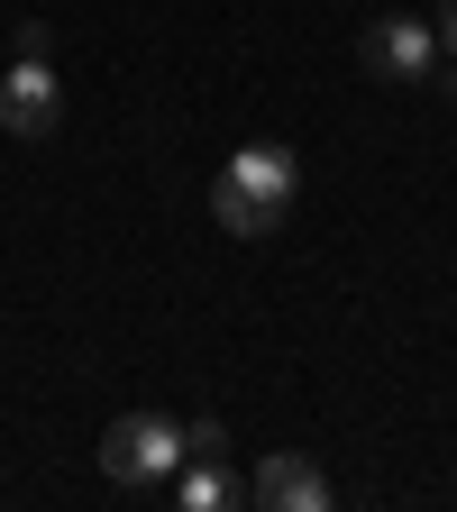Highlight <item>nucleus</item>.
<instances>
[{
	"instance_id": "nucleus-1",
	"label": "nucleus",
	"mask_w": 457,
	"mask_h": 512,
	"mask_svg": "<svg viewBox=\"0 0 457 512\" xmlns=\"http://www.w3.org/2000/svg\"><path fill=\"white\" fill-rule=\"evenodd\" d=\"M293 183H302L293 147L256 138V147H238V156L220 165L211 211H220V229H229V238H266V229H284V211H293Z\"/></svg>"
},
{
	"instance_id": "nucleus-2",
	"label": "nucleus",
	"mask_w": 457,
	"mask_h": 512,
	"mask_svg": "<svg viewBox=\"0 0 457 512\" xmlns=\"http://www.w3.org/2000/svg\"><path fill=\"white\" fill-rule=\"evenodd\" d=\"M174 467H183V430L165 412H119L101 430V476L110 485H174Z\"/></svg>"
},
{
	"instance_id": "nucleus-3",
	"label": "nucleus",
	"mask_w": 457,
	"mask_h": 512,
	"mask_svg": "<svg viewBox=\"0 0 457 512\" xmlns=\"http://www.w3.org/2000/svg\"><path fill=\"white\" fill-rule=\"evenodd\" d=\"M357 55H366V74H375V83H430V74H439V28L412 19V10H394V19H375V28H366Z\"/></svg>"
},
{
	"instance_id": "nucleus-4",
	"label": "nucleus",
	"mask_w": 457,
	"mask_h": 512,
	"mask_svg": "<svg viewBox=\"0 0 457 512\" xmlns=\"http://www.w3.org/2000/svg\"><path fill=\"white\" fill-rule=\"evenodd\" d=\"M55 119H64V83L46 74V55H19L0 74V128L37 147V138H55Z\"/></svg>"
},
{
	"instance_id": "nucleus-5",
	"label": "nucleus",
	"mask_w": 457,
	"mask_h": 512,
	"mask_svg": "<svg viewBox=\"0 0 457 512\" xmlns=\"http://www.w3.org/2000/svg\"><path fill=\"white\" fill-rule=\"evenodd\" d=\"M247 494L266 503V512H320V503H330V476H320L302 448H275V458L256 467V485H247Z\"/></svg>"
},
{
	"instance_id": "nucleus-6",
	"label": "nucleus",
	"mask_w": 457,
	"mask_h": 512,
	"mask_svg": "<svg viewBox=\"0 0 457 512\" xmlns=\"http://www.w3.org/2000/svg\"><path fill=\"white\" fill-rule=\"evenodd\" d=\"M174 503H183V512H229V503H238L229 458H183V467H174Z\"/></svg>"
},
{
	"instance_id": "nucleus-7",
	"label": "nucleus",
	"mask_w": 457,
	"mask_h": 512,
	"mask_svg": "<svg viewBox=\"0 0 457 512\" xmlns=\"http://www.w3.org/2000/svg\"><path fill=\"white\" fill-rule=\"evenodd\" d=\"M183 458H229V430L220 421H192L183 430Z\"/></svg>"
},
{
	"instance_id": "nucleus-8",
	"label": "nucleus",
	"mask_w": 457,
	"mask_h": 512,
	"mask_svg": "<svg viewBox=\"0 0 457 512\" xmlns=\"http://www.w3.org/2000/svg\"><path fill=\"white\" fill-rule=\"evenodd\" d=\"M439 55L457 64V0H439Z\"/></svg>"
}]
</instances>
